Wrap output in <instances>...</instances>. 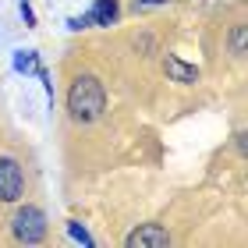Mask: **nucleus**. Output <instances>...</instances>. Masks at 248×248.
I'll return each mask as SVG.
<instances>
[{
  "label": "nucleus",
  "mask_w": 248,
  "mask_h": 248,
  "mask_svg": "<svg viewBox=\"0 0 248 248\" xmlns=\"http://www.w3.org/2000/svg\"><path fill=\"white\" fill-rule=\"evenodd\" d=\"M21 18H25V25H36V15H32L29 0H21Z\"/></svg>",
  "instance_id": "9d476101"
},
{
  "label": "nucleus",
  "mask_w": 248,
  "mask_h": 248,
  "mask_svg": "<svg viewBox=\"0 0 248 248\" xmlns=\"http://www.w3.org/2000/svg\"><path fill=\"white\" fill-rule=\"evenodd\" d=\"M135 4H142V7H149V4H167V0H135Z\"/></svg>",
  "instance_id": "9b49d317"
},
{
  "label": "nucleus",
  "mask_w": 248,
  "mask_h": 248,
  "mask_svg": "<svg viewBox=\"0 0 248 248\" xmlns=\"http://www.w3.org/2000/svg\"><path fill=\"white\" fill-rule=\"evenodd\" d=\"M163 71L170 75V82H177V85H195L199 82V67L181 61L177 53H163Z\"/></svg>",
  "instance_id": "423d86ee"
},
{
  "label": "nucleus",
  "mask_w": 248,
  "mask_h": 248,
  "mask_svg": "<svg viewBox=\"0 0 248 248\" xmlns=\"http://www.w3.org/2000/svg\"><path fill=\"white\" fill-rule=\"evenodd\" d=\"M107 110V89L96 75H78L67 89V114L78 124H93Z\"/></svg>",
  "instance_id": "f257e3e1"
},
{
  "label": "nucleus",
  "mask_w": 248,
  "mask_h": 248,
  "mask_svg": "<svg viewBox=\"0 0 248 248\" xmlns=\"http://www.w3.org/2000/svg\"><path fill=\"white\" fill-rule=\"evenodd\" d=\"M245 46H248V29L234 25V32H231V53H234V57H245Z\"/></svg>",
  "instance_id": "0eeeda50"
},
{
  "label": "nucleus",
  "mask_w": 248,
  "mask_h": 248,
  "mask_svg": "<svg viewBox=\"0 0 248 248\" xmlns=\"http://www.w3.org/2000/svg\"><path fill=\"white\" fill-rule=\"evenodd\" d=\"M121 15V7H117V0H96L93 7L85 11L82 18H71L67 25L71 29H89V25H114Z\"/></svg>",
  "instance_id": "20e7f679"
},
{
  "label": "nucleus",
  "mask_w": 248,
  "mask_h": 248,
  "mask_svg": "<svg viewBox=\"0 0 248 248\" xmlns=\"http://www.w3.org/2000/svg\"><path fill=\"white\" fill-rule=\"evenodd\" d=\"M67 234H71L75 241H82V245H93V238H89V231L82 227L78 220H67Z\"/></svg>",
  "instance_id": "6e6552de"
},
{
  "label": "nucleus",
  "mask_w": 248,
  "mask_h": 248,
  "mask_svg": "<svg viewBox=\"0 0 248 248\" xmlns=\"http://www.w3.org/2000/svg\"><path fill=\"white\" fill-rule=\"evenodd\" d=\"M11 234L21 245H39L46 238V213L39 206H21L15 217H11Z\"/></svg>",
  "instance_id": "f03ea898"
},
{
  "label": "nucleus",
  "mask_w": 248,
  "mask_h": 248,
  "mask_svg": "<svg viewBox=\"0 0 248 248\" xmlns=\"http://www.w3.org/2000/svg\"><path fill=\"white\" fill-rule=\"evenodd\" d=\"M128 248H167L170 245V234H167L160 223H139L128 238H124Z\"/></svg>",
  "instance_id": "39448f33"
},
{
  "label": "nucleus",
  "mask_w": 248,
  "mask_h": 248,
  "mask_svg": "<svg viewBox=\"0 0 248 248\" xmlns=\"http://www.w3.org/2000/svg\"><path fill=\"white\" fill-rule=\"evenodd\" d=\"M25 195V174L15 156H0V202H18Z\"/></svg>",
  "instance_id": "7ed1b4c3"
},
{
  "label": "nucleus",
  "mask_w": 248,
  "mask_h": 248,
  "mask_svg": "<svg viewBox=\"0 0 248 248\" xmlns=\"http://www.w3.org/2000/svg\"><path fill=\"white\" fill-rule=\"evenodd\" d=\"M15 67H18V71H36V53L21 50L18 57H15Z\"/></svg>",
  "instance_id": "1a4fd4ad"
}]
</instances>
